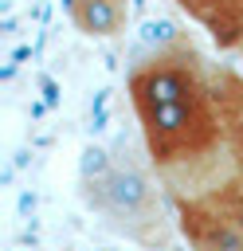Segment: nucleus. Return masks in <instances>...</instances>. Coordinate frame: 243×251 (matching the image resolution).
Returning a JSON list of instances; mask_svg holds the SVG:
<instances>
[{"mask_svg":"<svg viewBox=\"0 0 243 251\" xmlns=\"http://www.w3.org/2000/svg\"><path fill=\"white\" fill-rule=\"evenodd\" d=\"M125 90L145 137V153L157 169L172 173L219 153L223 122L216 106V86L192 47L176 43L141 59L129 71Z\"/></svg>","mask_w":243,"mask_h":251,"instance_id":"f257e3e1","label":"nucleus"},{"mask_svg":"<svg viewBox=\"0 0 243 251\" xmlns=\"http://www.w3.org/2000/svg\"><path fill=\"white\" fill-rule=\"evenodd\" d=\"M78 184H82V200L125 239L141 247L169 243V220L157 180L149 176V165L133 157H110L106 149H86Z\"/></svg>","mask_w":243,"mask_h":251,"instance_id":"f03ea898","label":"nucleus"},{"mask_svg":"<svg viewBox=\"0 0 243 251\" xmlns=\"http://www.w3.org/2000/svg\"><path fill=\"white\" fill-rule=\"evenodd\" d=\"M176 227L192 251H243V231L204 196H176Z\"/></svg>","mask_w":243,"mask_h":251,"instance_id":"7ed1b4c3","label":"nucleus"},{"mask_svg":"<svg viewBox=\"0 0 243 251\" xmlns=\"http://www.w3.org/2000/svg\"><path fill=\"white\" fill-rule=\"evenodd\" d=\"M71 24L90 39H114L129 24V0H67Z\"/></svg>","mask_w":243,"mask_h":251,"instance_id":"20e7f679","label":"nucleus"},{"mask_svg":"<svg viewBox=\"0 0 243 251\" xmlns=\"http://www.w3.org/2000/svg\"><path fill=\"white\" fill-rule=\"evenodd\" d=\"M192 20H200L219 47L243 43V0H176Z\"/></svg>","mask_w":243,"mask_h":251,"instance_id":"39448f33","label":"nucleus"},{"mask_svg":"<svg viewBox=\"0 0 243 251\" xmlns=\"http://www.w3.org/2000/svg\"><path fill=\"white\" fill-rule=\"evenodd\" d=\"M216 106H219V122H223V145L231 149L239 173H243V78L239 75H216Z\"/></svg>","mask_w":243,"mask_h":251,"instance_id":"423d86ee","label":"nucleus"},{"mask_svg":"<svg viewBox=\"0 0 243 251\" xmlns=\"http://www.w3.org/2000/svg\"><path fill=\"white\" fill-rule=\"evenodd\" d=\"M239 231H243V173H235V176H227L223 184H216V188H208L204 192Z\"/></svg>","mask_w":243,"mask_h":251,"instance_id":"0eeeda50","label":"nucleus"}]
</instances>
